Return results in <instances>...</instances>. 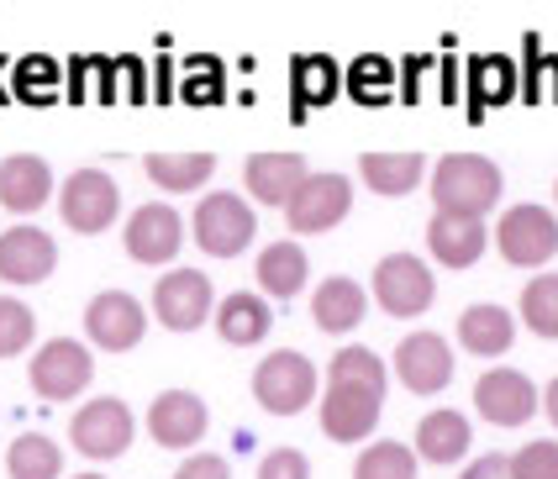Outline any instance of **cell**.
I'll list each match as a JSON object with an SVG mask.
<instances>
[{"mask_svg":"<svg viewBox=\"0 0 558 479\" xmlns=\"http://www.w3.org/2000/svg\"><path fill=\"white\" fill-rule=\"evenodd\" d=\"M433 200L442 217H485L500 200V169L480 153H448L433 174Z\"/></svg>","mask_w":558,"mask_h":479,"instance_id":"6da1fadb","label":"cell"},{"mask_svg":"<svg viewBox=\"0 0 558 479\" xmlns=\"http://www.w3.org/2000/svg\"><path fill=\"white\" fill-rule=\"evenodd\" d=\"M253 395H258L264 412L295 416L311 395H316V369H311V358H301L295 348L269 353V358L253 369Z\"/></svg>","mask_w":558,"mask_h":479,"instance_id":"7a4b0ae2","label":"cell"},{"mask_svg":"<svg viewBox=\"0 0 558 479\" xmlns=\"http://www.w3.org/2000/svg\"><path fill=\"white\" fill-rule=\"evenodd\" d=\"M496 243L506 263L517 269H537L558 254V222L548 206H511L506 217L496 222Z\"/></svg>","mask_w":558,"mask_h":479,"instance_id":"3957f363","label":"cell"},{"mask_svg":"<svg viewBox=\"0 0 558 479\" xmlns=\"http://www.w3.org/2000/svg\"><path fill=\"white\" fill-rule=\"evenodd\" d=\"M190 232H195V243L206 248V254H217V258H232V254H243L253 243V211H248V200L243 195H206L201 206H195V222H190Z\"/></svg>","mask_w":558,"mask_h":479,"instance_id":"277c9868","label":"cell"},{"mask_svg":"<svg viewBox=\"0 0 558 479\" xmlns=\"http://www.w3.org/2000/svg\"><path fill=\"white\" fill-rule=\"evenodd\" d=\"M374 295H379V306L390 317H422L433 306L437 280L416 254H390L379 258V269H374Z\"/></svg>","mask_w":558,"mask_h":479,"instance_id":"5b68a950","label":"cell"},{"mask_svg":"<svg viewBox=\"0 0 558 479\" xmlns=\"http://www.w3.org/2000/svg\"><path fill=\"white\" fill-rule=\"evenodd\" d=\"M117 206H122L117 180L100 174V169H74L59 191L63 222L74 226V232H85V237H90V232H106V226L117 222Z\"/></svg>","mask_w":558,"mask_h":479,"instance_id":"8992f818","label":"cell"},{"mask_svg":"<svg viewBox=\"0 0 558 479\" xmlns=\"http://www.w3.org/2000/svg\"><path fill=\"white\" fill-rule=\"evenodd\" d=\"M379 401H385V390H374V384L327 380V395H322V427H327V438H338V443L369 438L374 421H379Z\"/></svg>","mask_w":558,"mask_h":479,"instance_id":"52a82bcc","label":"cell"},{"mask_svg":"<svg viewBox=\"0 0 558 479\" xmlns=\"http://www.w3.org/2000/svg\"><path fill=\"white\" fill-rule=\"evenodd\" d=\"M90 369H95V358L85 353V343L53 337V343H43L37 358H32V390H37L43 401H74V395L90 384Z\"/></svg>","mask_w":558,"mask_h":479,"instance_id":"ba28073f","label":"cell"},{"mask_svg":"<svg viewBox=\"0 0 558 479\" xmlns=\"http://www.w3.org/2000/svg\"><path fill=\"white\" fill-rule=\"evenodd\" d=\"M85 332L95 337V348H111V353H126L143 343L148 332V311L126 295V290H100L90 306H85Z\"/></svg>","mask_w":558,"mask_h":479,"instance_id":"9c48e42d","label":"cell"},{"mask_svg":"<svg viewBox=\"0 0 558 479\" xmlns=\"http://www.w3.org/2000/svg\"><path fill=\"white\" fill-rule=\"evenodd\" d=\"M122 243L137 263H169V258L180 254V243H185V222H180L174 206L148 200V206H137V211L126 217Z\"/></svg>","mask_w":558,"mask_h":479,"instance_id":"30bf717a","label":"cell"},{"mask_svg":"<svg viewBox=\"0 0 558 479\" xmlns=\"http://www.w3.org/2000/svg\"><path fill=\"white\" fill-rule=\"evenodd\" d=\"M69 438L85 458H117L132 443V412L122 401H85L69 421Z\"/></svg>","mask_w":558,"mask_h":479,"instance_id":"8fae6325","label":"cell"},{"mask_svg":"<svg viewBox=\"0 0 558 479\" xmlns=\"http://www.w3.org/2000/svg\"><path fill=\"white\" fill-rule=\"evenodd\" d=\"M154 317L163 321L169 332H195L201 321L211 317V285H206V274L169 269L154 285Z\"/></svg>","mask_w":558,"mask_h":479,"instance_id":"7c38bea8","label":"cell"},{"mask_svg":"<svg viewBox=\"0 0 558 479\" xmlns=\"http://www.w3.org/2000/svg\"><path fill=\"white\" fill-rule=\"evenodd\" d=\"M474 412L496 427H522L537 412V384L522 369H490L474 384Z\"/></svg>","mask_w":558,"mask_h":479,"instance_id":"4fadbf2b","label":"cell"},{"mask_svg":"<svg viewBox=\"0 0 558 479\" xmlns=\"http://www.w3.org/2000/svg\"><path fill=\"white\" fill-rule=\"evenodd\" d=\"M348 206H353V191H348L342 174H311L306 185L290 195L284 222H290V232H327L348 217Z\"/></svg>","mask_w":558,"mask_h":479,"instance_id":"5bb4252c","label":"cell"},{"mask_svg":"<svg viewBox=\"0 0 558 479\" xmlns=\"http://www.w3.org/2000/svg\"><path fill=\"white\" fill-rule=\"evenodd\" d=\"M53 263H59V248H53V237L43 226H11V232H0V280L37 285V280L53 274Z\"/></svg>","mask_w":558,"mask_h":479,"instance_id":"9a60e30c","label":"cell"},{"mask_svg":"<svg viewBox=\"0 0 558 479\" xmlns=\"http://www.w3.org/2000/svg\"><path fill=\"white\" fill-rule=\"evenodd\" d=\"M396 374H401L405 390L416 395H433L442 384L453 380V353L437 332H411L401 348H396Z\"/></svg>","mask_w":558,"mask_h":479,"instance_id":"2e32d148","label":"cell"},{"mask_svg":"<svg viewBox=\"0 0 558 479\" xmlns=\"http://www.w3.org/2000/svg\"><path fill=\"white\" fill-rule=\"evenodd\" d=\"M148 432L163 447H190L206 438V401L190 390H163L148 406Z\"/></svg>","mask_w":558,"mask_h":479,"instance_id":"e0dca14e","label":"cell"},{"mask_svg":"<svg viewBox=\"0 0 558 479\" xmlns=\"http://www.w3.org/2000/svg\"><path fill=\"white\" fill-rule=\"evenodd\" d=\"M243 180H248V195L264 200V206H290V195L306 185V159L301 153H253L243 163Z\"/></svg>","mask_w":558,"mask_h":479,"instance_id":"ac0fdd59","label":"cell"},{"mask_svg":"<svg viewBox=\"0 0 558 479\" xmlns=\"http://www.w3.org/2000/svg\"><path fill=\"white\" fill-rule=\"evenodd\" d=\"M53 191V169L37 153H11L0 163V206L5 211H37Z\"/></svg>","mask_w":558,"mask_h":479,"instance_id":"d6986e66","label":"cell"},{"mask_svg":"<svg viewBox=\"0 0 558 479\" xmlns=\"http://www.w3.org/2000/svg\"><path fill=\"white\" fill-rule=\"evenodd\" d=\"M275 327V311L264 306V295H253V290H238V295H227L217 311V332L221 343H232V348H253V343H264V332Z\"/></svg>","mask_w":558,"mask_h":479,"instance_id":"ffe728a7","label":"cell"},{"mask_svg":"<svg viewBox=\"0 0 558 479\" xmlns=\"http://www.w3.org/2000/svg\"><path fill=\"white\" fill-rule=\"evenodd\" d=\"M485 226L474 222V217H442L437 211L433 222H427V243H433V258H442L448 269H469L474 258L485 254Z\"/></svg>","mask_w":558,"mask_h":479,"instance_id":"44dd1931","label":"cell"},{"mask_svg":"<svg viewBox=\"0 0 558 479\" xmlns=\"http://www.w3.org/2000/svg\"><path fill=\"white\" fill-rule=\"evenodd\" d=\"M364 306H369V295L364 285H353V280H322L316 295H311V317L322 332H348V327H359L364 321Z\"/></svg>","mask_w":558,"mask_h":479,"instance_id":"7402d4cb","label":"cell"},{"mask_svg":"<svg viewBox=\"0 0 558 479\" xmlns=\"http://www.w3.org/2000/svg\"><path fill=\"white\" fill-rule=\"evenodd\" d=\"M459 337H464L469 353L500 358V353L511 348L517 327H511V311H506V306H469L464 317H459Z\"/></svg>","mask_w":558,"mask_h":479,"instance_id":"603a6c76","label":"cell"},{"mask_svg":"<svg viewBox=\"0 0 558 479\" xmlns=\"http://www.w3.org/2000/svg\"><path fill=\"white\" fill-rule=\"evenodd\" d=\"M416 447H422V458H433V464H459L469 447V421L459 412H433L422 416V427H416Z\"/></svg>","mask_w":558,"mask_h":479,"instance_id":"cb8c5ba5","label":"cell"},{"mask_svg":"<svg viewBox=\"0 0 558 479\" xmlns=\"http://www.w3.org/2000/svg\"><path fill=\"white\" fill-rule=\"evenodd\" d=\"M258 285L269 290V295H295V290L306 285L311 263L306 254H301V243H269L264 254H258Z\"/></svg>","mask_w":558,"mask_h":479,"instance_id":"d4e9b609","label":"cell"},{"mask_svg":"<svg viewBox=\"0 0 558 479\" xmlns=\"http://www.w3.org/2000/svg\"><path fill=\"white\" fill-rule=\"evenodd\" d=\"M422 153H364L359 159V174L369 180V191L379 195H405L416 191V180H422Z\"/></svg>","mask_w":558,"mask_h":479,"instance_id":"484cf974","label":"cell"},{"mask_svg":"<svg viewBox=\"0 0 558 479\" xmlns=\"http://www.w3.org/2000/svg\"><path fill=\"white\" fill-rule=\"evenodd\" d=\"M211 153H148V180L158 191H201L211 180Z\"/></svg>","mask_w":558,"mask_h":479,"instance_id":"4316f807","label":"cell"},{"mask_svg":"<svg viewBox=\"0 0 558 479\" xmlns=\"http://www.w3.org/2000/svg\"><path fill=\"white\" fill-rule=\"evenodd\" d=\"M5 469L11 479H59L63 469V453L53 438H43V432H27V438H16L11 453H5Z\"/></svg>","mask_w":558,"mask_h":479,"instance_id":"83f0119b","label":"cell"},{"mask_svg":"<svg viewBox=\"0 0 558 479\" xmlns=\"http://www.w3.org/2000/svg\"><path fill=\"white\" fill-rule=\"evenodd\" d=\"M353 479H416V458L401 443H369L353 464Z\"/></svg>","mask_w":558,"mask_h":479,"instance_id":"f1b7e54d","label":"cell"},{"mask_svg":"<svg viewBox=\"0 0 558 479\" xmlns=\"http://www.w3.org/2000/svg\"><path fill=\"white\" fill-rule=\"evenodd\" d=\"M522 321L537 337H558V274H537L522 290Z\"/></svg>","mask_w":558,"mask_h":479,"instance_id":"f546056e","label":"cell"},{"mask_svg":"<svg viewBox=\"0 0 558 479\" xmlns=\"http://www.w3.org/2000/svg\"><path fill=\"white\" fill-rule=\"evenodd\" d=\"M332 380H359V384H374V390H385V364L374 358L369 348H342L332 358V369H327Z\"/></svg>","mask_w":558,"mask_h":479,"instance_id":"4dcf8cb0","label":"cell"},{"mask_svg":"<svg viewBox=\"0 0 558 479\" xmlns=\"http://www.w3.org/2000/svg\"><path fill=\"white\" fill-rule=\"evenodd\" d=\"M27 343H32V311L22 306V300L0 295V358L22 353Z\"/></svg>","mask_w":558,"mask_h":479,"instance_id":"1f68e13d","label":"cell"},{"mask_svg":"<svg viewBox=\"0 0 558 479\" xmlns=\"http://www.w3.org/2000/svg\"><path fill=\"white\" fill-rule=\"evenodd\" d=\"M511 479H558V443H527L511 458Z\"/></svg>","mask_w":558,"mask_h":479,"instance_id":"d6a6232c","label":"cell"},{"mask_svg":"<svg viewBox=\"0 0 558 479\" xmlns=\"http://www.w3.org/2000/svg\"><path fill=\"white\" fill-rule=\"evenodd\" d=\"M258 479H311L306 453H295V447H275V453L258 464Z\"/></svg>","mask_w":558,"mask_h":479,"instance_id":"836d02e7","label":"cell"},{"mask_svg":"<svg viewBox=\"0 0 558 479\" xmlns=\"http://www.w3.org/2000/svg\"><path fill=\"white\" fill-rule=\"evenodd\" d=\"M332 79H338V74H332L327 59H301V64H295V90H301V96H327Z\"/></svg>","mask_w":558,"mask_h":479,"instance_id":"e575fe53","label":"cell"},{"mask_svg":"<svg viewBox=\"0 0 558 479\" xmlns=\"http://www.w3.org/2000/svg\"><path fill=\"white\" fill-rule=\"evenodd\" d=\"M506 90H511V64L506 59H485V69H480V96L500 100Z\"/></svg>","mask_w":558,"mask_h":479,"instance_id":"d590c367","label":"cell"},{"mask_svg":"<svg viewBox=\"0 0 558 479\" xmlns=\"http://www.w3.org/2000/svg\"><path fill=\"white\" fill-rule=\"evenodd\" d=\"M174 479H227V464H221L217 453H195L190 464H180Z\"/></svg>","mask_w":558,"mask_h":479,"instance_id":"8d00e7d4","label":"cell"},{"mask_svg":"<svg viewBox=\"0 0 558 479\" xmlns=\"http://www.w3.org/2000/svg\"><path fill=\"white\" fill-rule=\"evenodd\" d=\"M459 479H511V458H506V453H485V458H474Z\"/></svg>","mask_w":558,"mask_h":479,"instance_id":"74e56055","label":"cell"},{"mask_svg":"<svg viewBox=\"0 0 558 479\" xmlns=\"http://www.w3.org/2000/svg\"><path fill=\"white\" fill-rule=\"evenodd\" d=\"M543 406H548V416H554V427H558V380L548 384V395H543Z\"/></svg>","mask_w":558,"mask_h":479,"instance_id":"f35d334b","label":"cell"},{"mask_svg":"<svg viewBox=\"0 0 558 479\" xmlns=\"http://www.w3.org/2000/svg\"><path fill=\"white\" fill-rule=\"evenodd\" d=\"M74 479H100V475H74Z\"/></svg>","mask_w":558,"mask_h":479,"instance_id":"ab89813d","label":"cell"}]
</instances>
